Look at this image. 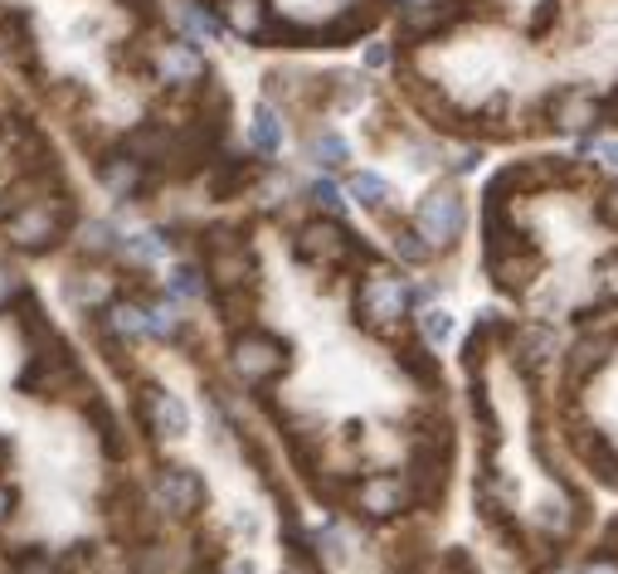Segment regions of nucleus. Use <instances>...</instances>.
I'll return each instance as SVG.
<instances>
[{"instance_id":"nucleus-1","label":"nucleus","mask_w":618,"mask_h":574,"mask_svg":"<svg viewBox=\"0 0 618 574\" xmlns=\"http://www.w3.org/2000/svg\"><path fill=\"white\" fill-rule=\"evenodd\" d=\"M414 229H419V239L429 244V249L453 244L458 229H463V200H458V190H434V195H424L419 210H414Z\"/></svg>"},{"instance_id":"nucleus-2","label":"nucleus","mask_w":618,"mask_h":574,"mask_svg":"<svg viewBox=\"0 0 618 574\" xmlns=\"http://www.w3.org/2000/svg\"><path fill=\"white\" fill-rule=\"evenodd\" d=\"M64 224V210L49 205V200H35V205H20L15 215L5 220V239L15 244V249H44V244H54V234H59Z\"/></svg>"},{"instance_id":"nucleus-3","label":"nucleus","mask_w":618,"mask_h":574,"mask_svg":"<svg viewBox=\"0 0 618 574\" xmlns=\"http://www.w3.org/2000/svg\"><path fill=\"white\" fill-rule=\"evenodd\" d=\"M229 365H234V375H239L244 385H263V380H273L278 370L288 365V356H283V346H278L273 336L254 331V336H244V341L234 346Z\"/></svg>"},{"instance_id":"nucleus-4","label":"nucleus","mask_w":618,"mask_h":574,"mask_svg":"<svg viewBox=\"0 0 618 574\" xmlns=\"http://www.w3.org/2000/svg\"><path fill=\"white\" fill-rule=\"evenodd\" d=\"M409 302H414V292L404 288V278L400 273H385V268H375V273L361 283V312L370 322H380V326H390L400 317V312H409Z\"/></svg>"},{"instance_id":"nucleus-5","label":"nucleus","mask_w":618,"mask_h":574,"mask_svg":"<svg viewBox=\"0 0 618 574\" xmlns=\"http://www.w3.org/2000/svg\"><path fill=\"white\" fill-rule=\"evenodd\" d=\"M156 497H161L166 511L186 516V511H195L200 506V497H205V482H200L190 468H161V477H156Z\"/></svg>"},{"instance_id":"nucleus-6","label":"nucleus","mask_w":618,"mask_h":574,"mask_svg":"<svg viewBox=\"0 0 618 574\" xmlns=\"http://www.w3.org/2000/svg\"><path fill=\"white\" fill-rule=\"evenodd\" d=\"M404 502H409V492H404L400 477H370V482L356 487V506H361L366 516H380V521L404 511Z\"/></svg>"},{"instance_id":"nucleus-7","label":"nucleus","mask_w":618,"mask_h":574,"mask_svg":"<svg viewBox=\"0 0 618 574\" xmlns=\"http://www.w3.org/2000/svg\"><path fill=\"white\" fill-rule=\"evenodd\" d=\"M146 414H151V429L166 434V438H181L190 429L186 399L171 395V390H146Z\"/></svg>"},{"instance_id":"nucleus-8","label":"nucleus","mask_w":618,"mask_h":574,"mask_svg":"<svg viewBox=\"0 0 618 574\" xmlns=\"http://www.w3.org/2000/svg\"><path fill=\"white\" fill-rule=\"evenodd\" d=\"M156 69H161V78H171V83H190V78L205 74V59H200L195 44L176 40V44H166V49L156 54Z\"/></svg>"},{"instance_id":"nucleus-9","label":"nucleus","mask_w":618,"mask_h":574,"mask_svg":"<svg viewBox=\"0 0 618 574\" xmlns=\"http://www.w3.org/2000/svg\"><path fill=\"white\" fill-rule=\"evenodd\" d=\"M98 180H103V185H108V195L127 200V195H137V190H142L146 171H142V161H137V156H108V161L98 166Z\"/></svg>"},{"instance_id":"nucleus-10","label":"nucleus","mask_w":618,"mask_h":574,"mask_svg":"<svg viewBox=\"0 0 618 574\" xmlns=\"http://www.w3.org/2000/svg\"><path fill=\"white\" fill-rule=\"evenodd\" d=\"M302 249H307V258H322V263H341L346 249H351V234L341 224H312L302 234Z\"/></svg>"},{"instance_id":"nucleus-11","label":"nucleus","mask_w":618,"mask_h":574,"mask_svg":"<svg viewBox=\"0 0 618 574\" xmlns=\"http://www.w3.org/2000/svg\"><path fill=\"white\" fill-rule=\"evenodd\" d=\"M249 142H254L263 156H283V146H288V127H283V117H278V112L268 108V103H258V108H254Z\"/></svg>"},{"instance_id":"nucleus-12","label":"nucleus","mask_w":618,"mask_h":574,"mask_svg":"<svg viewBox=\"0 0 618 574\" xmlns=\"http://www.w3.org/2000/svg\"><path fill=\"white\" fill-rule=\"evenodd\" d=\"M117 249L127 258H137V263H161V258L171 254V239H166L161 229H122Z\"/></svg>"},{"instance_id":"nucleus-13","label":"nucleus","mask_w":618,"mask_h":574,"mask_svg":"<svg viewBox=\"0 0 618 574\" xmlns=\"http://www.w3.org/2000/svg\"><path fill=\"white\" fill-rule=\"evenodd\" d=\"M224 25H229L234 35H244V40H258L263 35V25H268L263 0H224Z\"/></svg>"},{"instance_id":"nucleus-14","label":"nucleus","mask_w":618,"mask_h":574,"mask_svg":"<svg viewBox=\"0 0 618 574\" xmlns=\"http://www.w3.org/2000/svg\"><path fill=\"white\" fill-rule=\"evenodd\" d=\"M594 117H599V103L589 93H565L555 103V127L560 132H589Z\"/></svg>"},{"instance_id":"nucleus-15","label":"nucleus","mask_w":618,"mask_h":574,"mask_svg":"<svg viewBox=\"0 0 618 574\" xmlns=\"http://www.w3.org/2000/svg\"><path fill=\"white\" fill-rule=\"evenodd\" d=\"M146 336H156V341L181 336V297H171V292H166L156 307H146Z\"/></svg>"},{"instance_id":"nucleus-16","label":"nucleus","mask_w":618,"mask_h":574,"mask_svg":"<svg viewBox=\"0 0 618 574\" xmlns=\"http://www.w3.org/2000/svg\"><path fill=\"white\" fill-rule=\"evenodd\" d=\"M108 326H112V336H122V341H142V336H146V307L112 302V307H108Z\"/></svg>"},{"instance_id":"nucleus-17","label":"nucleus","mask_w":618,"mask_h":574,"mask_svg":"<svg viewBox=\"0 0 618 574\" xmlns=\"http://www.w3.org/2000/svg\"><path fill=\"white\" fill-rule=\"evenodd\" d=\"M112 297V283L103 273H78L69 278V302H78V307H108Z\"/></svg>"},{"instance_id":"nucleus-18","label":"nucleus","mask_w":618,"mask_h":574,"mask_svg":"<svg viewBox=\"0 0 618 574\" xmlns=\"http://www.w3.org/2000/svg\"><path fill=\"white\" fill-rule=\"evenodd\" d=\"M181 35H186V44H195V49H200V44H210L220 35V20L210 15L205 5H186L181 10Z\"/></svg>"},{"instance_id":"nucleus-19","label":"nucleus","mask_w":618,"mask_h":574,"mask_svg":"<svg viewBox=\"0 0 618 574\" xmlns=\"http://www.w3.org/2000/svg\"><path fill=\"white\" fill-rule=\"evenodd\" d=\"M346 156H351V146H346L341 132H317V137H312V161L327 166V171L346 166Z\"/></svg>"},{"instance_id":"nucleus-20","label":"nucleus","mask_w":618,"mask_h":574,"mask_svg":"<svg viewBox=\"0 0 618 574\" xmlns=\"http://www.w3.org/2000/svg\"><path fill=\"white\" fill-rule=\"evenodd\" d=\"M346 190H351V195L361 200V205H370V210H380L390 200V185H385V176H380V171H356Z\"/></svg>"},{"instance_id":"nucleus-21","label":"nucleus","mask_w":618,"mask_h":574,"mask_svg":"<svg viewBox=\"0 0 618 574\" xmlns=\"http://www.w3.org/2000/svg\"><path fill=\"white\" fill-rule=\"evenodd\" d=\"M78 249L83 254H112L117 249V229H112V220H88L83 229H78Z\"/></svg>"},{"instance_id":"nucleus-22","label":"nucleus","mask_w":618,"mask_h":574,"mask_svg":"<svg viewBox=\"0 0 618 574\" xmlns=\"http://www.w3.org/2000/svg\"><path fill=\"white\" fill-rule=\"evenodd\" d=\"M448 15H453V5H434V0H424V5H414L409 15H404V30H414V35H429V30L448 25Z\"/></svg>"},{"instance_id":"nucleus-23","label":"nucleus","mask_w":618,"mask_h":574,"mask_svg":"<svg viewBox=\"0 0 618 574\" xmlns=\"http://www.w3.org/2000/svg\"><path fill=\"white\" fill-rule=\"evenodd\" d=\"M171 297H181V302L205 297V273H200L195 263H176L171 268Z\"/></svg>"},{"instance_id":"nucleus-24","label":"nucleus","mask_w":618,"mask_h":574,"mask_svg":"<svg viewBox=\"0 0 618 574\" xmlns=\"http://www.w3.org/2000/svg\"><path fill=\"white\" fill-rule=\"evenodd\" d=\"M419 326H424V336H429L434 346H443L448 336H453V317H448L443 307H424L419 312Z\"/></svg>"},{"instance_id":"nucleus-25","label":"nucleus","mask_w":618,"mask_h":574,"mask_svg":"<svg viewBox=\"0 0 618 574\" xmlns=\"http://www.w3.org/2000/svg\"><path fill=\"white\" fill-rule=\"evenodd\" d=\"M312 200H317L322 210H332V215H341V210H346V190L336 185L332 176H317V180H312Z\"/></svg>"},{"instance_id":"nucleus-26","label":"nucleus","mask_w":618,"mask_h":574,"mask_svg":"<svg viewBox=\"0 0 618 574\" xmlns=\"http://www.w3.org/2000/svg\"><path fill=\"white\" fill-rule=\"evenodd\" d=\"M395 254L409 258V263H419V258L429 254V244L419 239V229H400V234H395Z\"/></svg>"},{"instance_id":"nucleus-27","label":"nucleus","mask_w":618,"mask_h":574,"mask_svg":"<svg viewBox=\"0 0 618 574\" xmlns=\"http://www.w3.org/2000/svg\"><path fill=\"white\" fill-rule=\"evenodd\" d=\"M20 288H25V283H20V273H15V268H5V263H0V307H10V302L20 297Z\"/></svg>"},{"instance_id":"nucleus-28","label":"nucleus","mask_w":618,"mask_h":574,"mask_svg":"<svg viewBox=\"0 0 618 574\" xmlns=\"http://www.w3.org/2000/svg\"><path fill=\"white\" fill-rule=\"evenodd\" d=\"M317 545L327 550V555H341V545H346V536H341V526L327 521V526H317Z\"/></svg>"},{"instance_id":"nucleus-29","label":"nucleus","mask_w":618,"mask_h":574,"mask_svg":"<svg viewBox=\"0 0 618 574\" xmlns=\"http://www.w3.org/2000/svg\"><path fill=\"white\" fill-rule=\"evenodd\" d=\"M385 64H390V44H366V69H385Z\"/></svg>"},{"instance_id":"nucleus-30","label":"nucleus","mask_w":618,"mask_h":574,"mask_svg":"<svg viewBox=\"0 0 618 574\" xmlns=\"http://www.w3.org/2000/svg\"><path fill=\"white\" fill-rule=\"evenodd\" d=\"M526 346H531V356H536V360H546V356H550V346H555V336H550V331H531V336H526Z\"/></svg>"},{"instance_id":"nucleus-31","label":"nucleus","mask_w":618,"mask_h":574,"mask_svg":"<svg viewBox=\"0 0 618 574\" xmlns=\"http://www.w3.org/2000/svg\"><path fill=\"white\" fill-rule=\"evenodd\" d=\"M15 574H59V570H54L49 560H20V570H15Z\"/></svg>"},{"instance_id":"nucleus-32","label":"nucleus","mask_w":618,"mask_h":574,"mask_svg":"<svg viewBox=\"0 0 618 574\" xmlns=\"http://www.w3.org/2000/svg\"><path fill=\"white\" fill-rule=\"evenodd\" d=\"M584 574H618V560L599 555V560H589V565H584Z\"/></svg>"},{"instance_id":"nucleus-33","label":"nucleus","mask_w":618,"mask_h":574,"mask_svg":"<svg viewBox=\"0 0 618 574\" xmlns=\"http://www.w3.org/2000/svg\"><path fill=\"white\" fill-rule=\"evenodd\" d=\"M458 171H473V166H477V146H463V151H458Z\"/></svg>"},{"instance_id":"nucleus-34","label":"nucleus","mask_w":618,"mask_h":574,"mask_svg":"<svg viewBox=\"0 0 618 574\" xmlns=\"http://www.w3.org/2000/svg\"><path fill=\"white\" fill-rule=\"evenodd\" d=\"M604 288H609V297L618 302V258H614L609 268H604Z\"/></svg>"},{"instance_id":"nucleus-35","label":"nucleus","mask_w":618,"mask_h":574,"mask_svg":"<svg viewBox=\"0 0 618 574\" xmlns=\"http://www.w3.org/2000/svg\"><path fill=\"white\" fill-rule=\"evenodd\" d=\"M604 215L618 224V190H609V195H604Z\"/></svg>"},{"instance_id":"nucleus-36","label":"nucleus","mask_w":618,"mask_h":574,"mask_svg":"<svg viewBox=\"0 0 618 574\" xmlns=\"http://www.w3.org/2000/svg\"><path fill=\"white\" fill-rule=\"evenodd\" d=\"M5 516H10V492L0 487V521H5Z\"/></svg>"},{"instance_id":"nucleus-37","label":"nucleus","mask_w":618,"mask_h":574,"mask_svg":"<svg viewBox=\"0 0 618 574\" xmlns=\"http://www.w3.org/2000/svg\"><path fill=\"white\" fill-rule=\"evenodd\" d=\"M604 161H609V166H618V142L609 146V151H604Z\"/></svg>"},{"instance_id":"nucleus-38","label":"nucleus","mask_w":618,"mask_h":574,"mask_svg":"<svg viewBox=\"0 0 618 574\" xmlns=\"http://www.w3.org/2000/svg\"><path fill=\"white\" fill-rule=\"evenodd\" d=\"M288 574H307V565H288Z\"/></svg>"},{"instance_id":"nucleus-39","label":"nucleus","mask_w":618,"mask_h":574,"mask_svg":"<svg viewBox=\"0 0 618 574\" xmlns=\"http://www.w3.org/2000/svg\"><path fill=\"white\" fill-rule=\"evenodd\" d=\"M0 215H5V195H0Z\"/></svg>"},{"instance_id":"nucleus-40","label":"nucleus","mask_w":618,"mask_h":574,"mask_svg":"<svg viewBox=\"0 0 618 574\" xmlns=\"http://www.w3.org/2000/svg\"><path fill=\"white\" fill-rule=\"evenodd\" d=\"M404 5H424V0H404Z\"/></svg>"}]
</instances>
